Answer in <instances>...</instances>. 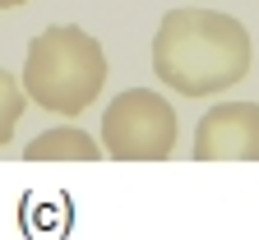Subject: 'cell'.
<instances>
[{"label":"cell","instance_id":"cell-1","mask_svg":"<svg viewBox=\"0 0 259 240\" xmlns=\"http://www.w3.org/2000/svg\"><path fill=\"white\" fill-rule=\"evenodd\" d=\"M153 70L181 97H213L250 74V32L222 10H171L153 37Z\"/></svg>","mask_w":259,"mask_h":240},{"label":"cell","instance_id":"cell-2","mask_svg":"<svg viewBox=\"0 0 259 240\" xmlns=\"http://www.w3.org/2000/svg\"><path fill=\"white\" fill-rule=\"evenodd\" d=\"M102 83H107V56L97 37H88L79 23H56L28 42L23 88L37 107L56 116H79L97 102Z\"/></svg>","mask_w":259,"mask_h":240},{"label":"cell","instance_id":"cell-3","mask_svg":"<svg viewBox=\"0 0 259 240\" xmlns=\"http://www.w3.org/2000/svg\"><path fill=\"white\" fill-rule=\"evenodd\" d=\"M102 148L116 162H167L176 148V111L153 88L120 92L102 116Z\"/></svg>","mask_w":259,"mask_h":240},{"label":"cell","instance_id":"cell-4","mask_svg":"<svg viewBox=\"0 0 259 240\" xmlns=\"http://www.w3.org/2000/svg\"><path fill=\"white\" fill-rule=\"evenodd\" d=\"M194 162H259V107L222 102L194 129Z\"/></svg>","mask_w":259,"mask_h":240},{"label":"cell","instance_id":"cell-5","mask_svg":"<svg viewBox=\"0 0 259 240\" xmlns=\"http://www.w3.org/2000/svg\"><path fill=\"white\" fill-rule=\"evenodd\" d=\"M23 162H102V143L74 125H60L51 134H37L23 148Z\"/></svg>","mask_w":259,"mask_h":240},{"label":"cell","instance_id":"cell-6","mask_svg":"<svg viewBox=\"0 0 259 240\" xmlns=\"http://www.w3.org/2000/svg\"><path fill=\"white\" fill-rule=\"evenodd\" d=\"M23 102H28L23 79H14L10 70H0V148L10 143V134H14L19 116H23Z\"/></svg>","mask_w":259,"mask_h":240},{"label":"cell","instance_id":"cell-7","mask_svg":"<svg viewBox=\"0 0 259 240\" xmlns=\"http://www.w3.org/2000/svg\"><path fill=\"white\" fill-rule=\"evenodd\" d=\"M19 5H28V0H0V10H19Z\"/></svg>","mask_w":259,"mask_h":240}]
</instances>
